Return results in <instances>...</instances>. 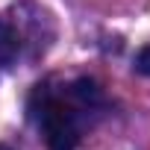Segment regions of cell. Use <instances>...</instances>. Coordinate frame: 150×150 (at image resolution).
Masks as SVG:
<instances>
[{
  "instance_id": "cell-1",
  "label": "cell",
  "mask_w": 150,
  "mask_h": 150,
  "mask_svg": "<svg viewBox=\"0 0 150 150\" xmlns=\"http://www.w3.org/2000/svg\"><path fill=\"white\" fill-rule=\"evenodd\" d=\"M91 86L86 83H77L71 88L68 97L62 94H38V106H35V121H38V129L47 141L50 150H74L80 141V109H86L91 103V94L88 91Z\"/></svg>"
},
{
  "instance_id": "cell-2",
  "label": "cell",
  "mask_w": 150,
  "mask_h": 150,
  "mask_svg": "<svg viewBox=\"0 0 150 150\" xmlns=\"http://www.w3.org/2000/svg\"><path fill=\"white\" fill-rule=\"evenodd\" d=\"M21 53V38H18V30L0 18V65H15Z\"/></svg>"
},
{
  "instance_id": "cell-4",
  "label": "cell",
  "mask_w": 150,
  "mask_h": 150,
  "mask_svg": "<svg viewBox=\"0 0 150 150\" xmlns=\"http://www.w3.org/2000/svg\"><path fill=\"white\" fill-rule=\"evenodd\" d=\"M0 150H12V147H6V144H0Z\"/></svg>"
},
{
  "instance_id": "cell-3",
  "label": "cell",
  "mask_w": 150,
  "mask_h": 150,
  "mask_svg": "<svg viewBox=\"0 0 150 150\" xmlns=\"http://www.w3.org/2000/svg\"><path fill=\"white\" fill-rule=\"evenodd\" d=\"M135 68H138L141 74H147V77H150V47H144V50L138 53V59H135Z\"/></svg>"
}]
</instances>
